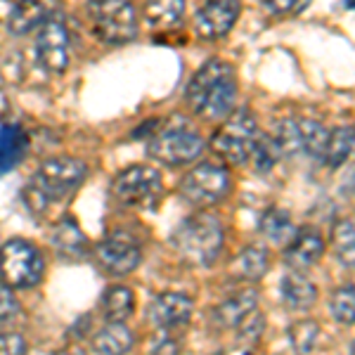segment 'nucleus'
<instances>
[{
  "label": "nucleus",
  "mask_w": 355,
  "mask_h": 355,
  "mask_svg": "<svg viewBox=\"0 0 355 355\" xmlns=\"http://www.w3.org/2000/svg\"><path fill=\"white\" fill-rule=\"evenodd\" d=\"M237 100V71L230 62L214 57L194 71L187 83V107L204 121H220L232 112Z\"/></svg>",
  "instance_id": "f257e3e1"
},
{
  "label": "nucleus",
  "mask_w": 355,
  "mask_h": 355,
  "mask_svg": "<svg viewBox=\"0 0 355 355\" xmlns=\"http://www.w3.org/2000/svg\"><path fill=\"white\" fill-rule=\"evenodd\" d=\"M88 166L73 157H53L38 166L24 190V202L33 214H45L53 204L64 202L81 187Z\"/></svg>",
  "instance_id": "f03ea898"
},
{
  "label": "nucleus",
  "mask_w": 355,
  "mask_h": 355,
  "mask_svg": "<svg viewBox=\"0 0 355 355\" xmlns=\"http://www.w3.org/2000/svg\"><path fill=\"white\" fill-rule=\"evenodd\" d=\"M223 242H225V232H223L220 220L206 211H199V214L185 218L171 237V244L178 251V256L197 268H206L218 259Z\"/></svg>",
  "instance_id": "7ed1b4c3"
},
{
  "label": "nucleus",
  "mask_w": 355,
  "mask_h": 355,
  "mask_svg": "<svg viewBox=\"0 0 355 355\" xmlns=\"http://www.w3.org/2000/svg\"><path fill=\"white\" fill-rule=\"evenodd\" d=\"M204 147V137L182 116H171L166 121H157V128H152V137L147 140L150 159L164 166L192 164L194 159L202 157Z\"/></svg>",
  "instance_id": "20e7f679"
},
{
  "label": "nucleus",
  "mask_w": 355,
  "mask_h": 355,
  "mask_svg": "<svg viewBox=\"0 0 355 355\" xmlns=\"http://www.w3.org/2000/svg\"><path fill=\"white\" fill-rule=\"evenodd\" d=\"M85 15L93 36L102 43L123 45L137 36V12L130 0H90Z\"/></svg>",
  "instance_id": "39448f33"
},
{
  "label": "nucleus",
  "mask_w": 355,
  "mask_h": 355,
  "mask_svg": "<svg viewBox=\"0 0 355 355\" xmlns=\"http://www.w3.org/2000/svg\"><path fill=\"white\" fill-rule=\"evenodd\" d=\"M112 199L125 209H157L164 199V178L154 166H130L114 178Z\"/></svg>",
  "instance_id": "423d86ee"
},
{
  "label": "nucleus",
  "mask_w": 355,
  "mask_h": 355,
  "mask_svg": "<svg viewBox=\"0 0 355 355\" xmlns=\"http://www.w3.org/2000/svg\"><path fill=\"white\" fill-rule=\"evenodd\" d=\"M45 275V259L33 242L15 237L0 246V277L12 289L36 287Z\"/></svg>",
  "instance_id": "0eeeda50"
},
{
  "label": "nucleus",
  "mask_w": 355,
  "mask_h": 355,
  "mask_svg": "<svg viewBox=\"0 0 355 355\" xmlns=\"http://www.w3.org/2000/svg\"><path fill=\"white\" fill-rule=\"evenodd\" d=\"M256 135H259V125H256L254 114L249 110H237L234 114L230 112L227 121L211 137V150L225 164H246Z\"/></svg>",
  "instance_id": "6e6552de"
},
{
  "label": "nucleus",
  "mask_w": 355,
  "mask_h": 355,
  "mask_svg": "<svg viewBox=\"0 0 355 355\" xmlns=\"http://www.w3.org/2000/svg\"><path fill=\"white\" fill-rule=\"evenodd\" d=\"M329 130L315 119L303 116H287L277 123L275 140H277L282 157H311L322 159L324 145H327Z\"/></svg>",
  "instance_id": "1a4fd4ad"
},
{
  "label": "nucleus",
  "mask_w": 355,
  "mask_h": 355,
  "mask_svg": "<svg viewBox=\"0 0 355 355\" xmlns=\"http://www.w3.org/2000/svg\"><path fill=\"white\" fill-rule=\"evenodd\" d=\"M232 187V178L225 166L214 162H202L199 166L187 171L180 180V197L192 206H214L220 202Z\"/></svg>",
  "instance_id": "9d476101"
},
{
  "label": "nucleus",
  "mask_w": 355,
  "mask_h": 355,
  "mask_svg": "<svg viewBox=\"0 0 355 355\" xmlns=\"http://www.w3.org/2000/svg\"><path fill=\"white\" fill-rule=\"evenodd\" d=\"M95 256H97V261H100V266L112 275L133 272L142 263V249H140V244H137V239L123 230L107 232L105 237L97 242Z\"/></svg>",
  "instance_id": "9b49d317"
},
{
  "label": "nucleus",
  "mask_w": 355,
  "mask_h": 355,
  "mask_svg": "<svg viewBox=\"0 0 355 355\" xmlns=\"http://www.w3.org/2000/svg\"><path fill=\"white\" fill-rule=\"evenodd\" d=\"M242 15L239 0H204L194 15V31L204 41H218L227 36Z\"/></svg>",
  "instance_id": "f8f14e48"
},
{
  "label": "nucleus",
  "mask_w": 355,
  "mask_h": 355,
  "mask_svg": "<svg viewBox=\"0 0 355 355\" xmlns=\"http://www.w3.org/2000/svg\"><path fill=\"white\" fill-rule=\"evenodd\" d=\"M36 60L45 71L64 73L69 67V31L60 19H48L36 28Z\"/></svg>",
  "instance_id": "ddd939ff"
},
{
  "label": "nucleus",
  "mask_w": 355,
  "mask_h": 355,
  "mask_svg": "<svg viewBox=\"0 0 355 355\" xmlns=\"http://www.w3.org/2000/svg\"><path fill=\"white\" fill-rule=\"evenodd\" d=\"M194 303L187 294L182 291H164V294L154 296L147 306V320L152 322V327L162 331H173L185 327L192 320Z\"/></svg>",
  "instance_id": "4468645a"
},
{
  "label": "nucleus",
  "mask_w": 355,
  "mask_h": 355,
  "mask_svg": "<svg viewBox=\"0 0 355 355\" xmlns=\"http://www.w3.org/2000/svg\"><path fill=\"white\" fill-rule=\"evenodd\" d=\"M60 0H15L10 8L8 28L12 36H26L53 19Z\"/></svg>",
  "instance_id": "2eb2a0df"
},
{
  "label": "nucleus",
  "mask_w": 355,
  "mask_h": 355,
  "mask_svg": "<svg viewBox=\"0 0 355 355\" xmlns=\"http://www.w3.org/2000/svg\"><path fill=\"white\" fill-rule=\"evenodd\" d=\"M324 254V239L322 234L313 227L296 230L294 237L284 244V263L291 270H308Z\"/></svg>",
  "instance_id": "dca6fc26"
},
{
  "label": "nucleus",
  "mask_w": 355,
  "mask_h": 355,
  "mask_svg": "<svg viewBox=\"0 0 355 355\" xmlns=\"http://www.w3.org/2000/svg\"><path fill=\"white\" fill-rule=\"evenodd\" d=\"M50 244L55 254L64 261H81L88 251V239L73 218H62L55 223V227L50 230Z\"/></svg>",
  "instance_id": "f3484780"
},
{
  "label": "nucleus",
  "mask_w": 355,
  "mask_h": 355,
  "mask_svg": "<svg viewBox=\"0 0 355 355\" xmlns=\"http://www.w3.org/2000/svg\"><path fill=\"white\" fill-rule=\"evenodd\" d=\"M259 308V294L254 289H239L227 296L214 311V322L220 329H234L251 311Z\"/></svg>",
  "instance_id": "a211bd4d"
},
{
  "label": "nucleus",
  "mask_w": 355,
  "mask_h": 355,
  "mask_svg": "<svg viewBox=\"0 0 355 355\" xmlns=\"http://www.w3.org/2000/svg\"><path fill=\"white\" fill-rule=\"evenodd\" d=\"M279 291H282V301L291 311H308L318 301V287L301 270H291L284 275L279 282Z\"/></svg>",
  "instance_id": "6ab92c4d"
},
{
  "label": "nucleus",
  "mask_w": 355,
  "mask_h": 355,
  "mask_svg": "<svg viewBox=\"0 0 355 355\" xmlns=\"http://www.w3.org/2000/svg\"><path fill=\"white\" fill-rule=\"evenodd\" d=\"M268 268H270V254L263 246H246L244 251H239L237 259L232 261L230 272L237 279H246V282H259L261 277H266Z\"/></svg>",
  "instance_id": "aec40b11"
},
{
  "label": "nucleus",
  "mask_w": 355,
  "mask_h": 355,
  "mask_svg": "<svg viewBox=\"0 0 355 355\" xmlns=\"http://www.w3.org/2000/svg\"><path fill=\"white\" fill-rule=\"evenodd\" d=\"M28 137L21 125L8 123L0 128V173H10L24 159Z\"/></svg>",
  "instance_id": "412c9836"
},
{
  "label": "nucleus",
  "mask_w": 355,
  "mask_h": 355,
  "mask_svg": "<svg viewBox=\"0 0 355 355\" xmlns=\"http://www.w3.org/2000/svg\"><path fill=\"white\" fill-rule=\"evenodd\" d=\"M133 348V334L123 322H107L95 334L93 351L105 355H123Z\"/></svg>",
  "instance_id": "4be33fe9"
},
{
  "label": "nucleus",
  "mask_w": 355,
  "mask_h": 355,
  "mask_svg": "<svg viewBox=\"0 0 355 355\" xmlns=\"http://www.w3.org/2000/svg\"><path fill=\"white\" fill-rule=\"evenodd\" d=\"M142 12L152 28L168 31L180 24L182 15H185V0H147Z\"/></svg>",
  "instance_id": "5701e85b"
},
{
  "label": "nucleus",
  "mask_w": 355,
  "mask_h": 355,
  "mask_svg": "<svg viewBox=\"0 0 355 355\" xmlns=\"http://www.w3.org/2000/svg\"><path fill=\"white\" fill-rule=\"evenodd\" d=\"M102 315H105L107 322H123L133 315L135 308V299H133V291L123 284H112V287L105 289L102 294Z\"/></svg>",
  "instance_id": "b1692460"
},
{
  "label": "nucleus",
  "mask_w": 355,
  "mask_h": 355,
  "mask_svg": "<svg viewBox=\"0 0 355 355\" xmlns=\"http://www.w3.org/2000/svg\"><path fill=\"white\" fill-rule=\"evenodd\" d=\"M296 225L291 220V214L284 209H270L261 216V234L275 246H284L294 237Z\"/></svg>",
  "instance_id": "393cba45"
},
{
  "label": "nucleus",
  "mask_w": 355,
  "mask_h": 355,
  "mask_svg": "<svg viewBox=\"0 0 355 355\" xmlns=\"http://www.w3.org/2000/svg\"><path fill=\"white\" fill-rule=\"evenodd\" d=\"M279 159H282V150H279L275 135L261 133V130H259V135H256L254 147H251L246 164H249L256 173H268V171H272L275 166H277Z\"/></svg>",
  "instance_id": "a878e982"
},
{
  "label": "nucleus",
  "mask_w": 355,
  "mask_h": 355,
  "mask_svg": "<svg viewBox=\"0 0 355 355\" xmlns=\"http://www.w3.org/2000/svg\"><path fill=\"white\" fill-rule=\"evenodd\" d=\"M353 125H339V128L331 130L322 152V162L329 168H339L341 164L348 162V157L353 154Z\"/></svg>",
  "instance_id": "bb28decb"
},
{
  "label": "nucleus",
  "mask_w": 355,
  "mask_h": 355,
  "mask_svg": "<svg viewBox=\"0 0 355 355\" xmlns=\"http://www.w3.org/2000/svg\"><path fill=\"white\" fill-rule=\"evenodd\" d=\"M263 329H266V318H263V313L256 308V311H251L242 322L232 329L234 348H239V351H251V348H256L263 336Z\"/></svg>",
  "instance_id": "cd10ccee"
},
{
  "label": "nucleus",
  "mask_w": 355,
  "mask_h": 355,
  "mask_svg": "<svg viewBox=\"0 0 355 355\" xmlns=\"http://www.w3.org/2000/svg\"><path fill=\"white\" fill-rule=\"evenodd\" d=\"M331 249H334L336 259L343 266L353 268L355 259V225L351 218H341L336 220L334 230H331Z\"/></svg>",
  "instance_id": "c85d7f7f"
},
{
  "label": "nucleus",
  "mask_w": 355,
  "mask_h": 355,
  "mask_svg": "<svg viewBox=\"0 0 355 355\" xmlns=\"http://www.w3.org/2000/svg\"><path fill=\"white\" fill-rule=\"evenodd\" d=\"M287 339L296 353H311L320 339V324L315 320H299L289 327Z\"/></svg>",
  "instance_id": "c756f323"
},
{
  "label": "nucleus",
  "mask_w": 355,
  "mask_h": 355,
  "mask_svg": "<svg viewBox=\"0 0 355 355\" xmlns=\"http://www.w3.org/2000/svg\"><path fill=\"white\" fill-rule=\"evenodd\" d=\"M329 311H331V318H334L336 322L353 324V320H355V289H353V284L339 287L334 294H331Z\"/></svg>",
  "instance_id": "7c9ffc66"
},
{
  "label": "nucleus",
  "mask_w": 355,
  "mask_h": 355,
  "mask_svg": "<svg viewBox=\"0 0 355 355\" xmlns=\"http://www.w3.org/2000/svg\"><path fill=\"white\" fill-rule=\"evenodd\" d=\"M311 5V0H266L268 12L275 17H287V15H299Z\"/></svg>",
  "instance_id": "2f4dec72"
},
{
  "label": "nucleus",
  "mask_w": 355,
  "mask_h": 355,
  "mask_svg": "<svg viewBox=\"0 0 355 355\" xmlns=\"http://www.w3.org/2000/svg\"><path fill=\"white\" fill-rule=\"evenodd\" d=\"M19 313V301L12 294V287L0 284V322H8L15 315Z\"/></svg>",
  "instance_id": "473e14b6"
},
{
  "label": "nucleus",
  "mask_w": 355,
  "mask_h": 355,
  "mask_svg": "<svg viewBox=\"0 0 355 355\" xmlns=\"http://www.w3.org/2000/svg\"><path fill=\"white\" fill-rule=\"evenodd\" d=\"M19 353H26V341L24 336L15 334H0V355H19Z\"/></svg>",
  "instance_id": "72a5a7b5"
},
{
  "label": "nucleus",
  "mask_w": 355,
  "mask_h": 355,
  "mask_svg": "<svg viewBox=\"0 0 355 355\" xmlns=\"http://www.w3.org/2000/svg\"><path fill=\"white\" fill-rule=\"evenodd\" d=\"M154 351L157 353H175L178 351V341H173V339H164L162 341H154Z\"/></svg>",
  "instance_id": "f704fd0d"
}]
</instances>
